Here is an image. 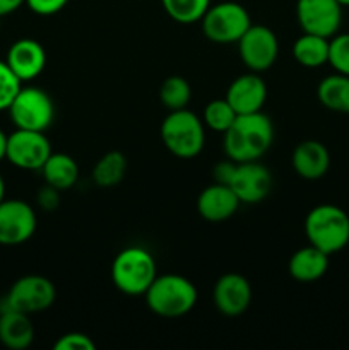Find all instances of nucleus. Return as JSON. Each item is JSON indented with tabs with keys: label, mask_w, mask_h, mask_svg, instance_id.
I'll list each match as a JSON object with an SVG mask.
<instances>
[{
	"label": "nucleus",
	"mask_w": 349,
	"mask_h": 350,
	"mask_svg": "<svg viewBox=\"0 0 349 350\" xmlns=\"http://www.w3.org/2000/svg\"><path fill=\"white\" fill-rule=\"evenodd\" d=\"M274 142V123L263 111L238 115L222 133L224 156L235 163L259 161Z\"/></svg>",
	"instance_id": "1"
},
{
	"label": "nucleus",
	"mask_w": 349,
	"mask_h": 350,
	"mask_svg": "<svg viewBox=\"0 0 349 350\" xmlns=\"http://www.w3.org/2000/svg\"><path fill=\"white\" fill-rule=\"evenodd\" d=\"M147 308L161 318H180L190 313L198 299L197 287L178 273L157 275L144 294Z\"/></svg>",
	"instance_id": "2"
},
{
	"label": "nucleus",
	"mask_w": 349,
	"mask_h": 350,
	"mask_svg": "<svg viewBox=\"0 0 349 350\" xmlns=\"http://www.w3.org/2000/svg\"><path fill=\"white\" fill-rule=\"evenodd\" d=\"M305 236L308 245L334 255L349 245V215L337 205H317L305 219Z\"/></svg>",
	"instance_id": "3"
},
{
	"label": "nucleus",
	"mask_w": 349,
	"mask_h": 350,
	"mask_svg": "<svg viewBox=\"0 0 349 350\" xmlns=\"http://www.w3.org/2000/svg\"><path fill=\"white\" fill-rule=\"evenodd\" d=\"M159 135L163 146L180 159H194L205 146L204 122L188 108L168 113L161 123Z\"/></svg>",
	"instance_id": "4"
},
{
	"label": "nucleus",
	"mask_w": 349,
	"mask_h": 350,
	"mask_svg": "<svg viewBox=\"0 0 349 350\" xmlns=\"http://www.w3.org/2000/svg\"><path fill=\"white\" fill-rule=\"evenodd\" d=\"M157 277V265L142 246L123 248L112 263V282L127 296H144Z\"/></svg>",
	"instance_id": "5"
},
{
	"label": "nucleus",
	"mask_w": 349,
	"mask_h": 350,
	"mask_svg": "<svg viewBox=\"0 0 349 350\" xmlns=\"http://www.w3.org/2000/svg\"><path fill=\"white\" fill-rule=\"evenodd\" d=\"M204 36L218 44L238 43L240 38L252 26L250 14L238 2H219L207 9L201 19Z\"/></svg>",
	"instance_id": "6"
},
{
	"label": "nucleus",
	"mask_w": 349,
	"mask_h": 350,
	"mask_svg": "<svg viewBox=\"0 0 349 350\" xmlns=\"http://www.w3.org/2000/svg\"><path fill=\"white\" fill-rule=\"evenodd\" d=\"M7 111L14 126L23 130L44 132L55 120L53 99L36 85H23Z\"/></svg>",
	"instance_id": "7"
},
{
	"label": "nucleus",
	"mask_w": 349,
	"mask_h": 350,
	"mask_svg": "<svg viewBox=\"0 0 349 350\" xmlns=\"http://www.w3.org/2000/svg\"><path fill=\"white\" fill-rule=\"evenodd\" d=\"M57 299L53 282L43 275H24L17 279L9 293L0 299V311L16 310L26 314L43 313Z\"/></svg>",
	"instance_id": "8"
},
{
	"label": "nucleus",
	"mask_w": 349,
	"mask_h": 350,
	"mask_svg": "<svg viewBox=\"0 0 349 350\" xmlns=\"http://www.w3.org/2000/svg\"><path fill=\"white\" fill-rule=\"evenodd\" d=\"M51 152V142L44 132L16 129L7 135L5 159L19 170L40 171Z\"/></svg>",
	"instance_id": "9"
},
{
	"label": "nucleus",
	"mask_w": 349,
	"mask_h": 350,
	"mask_svg": "<svg viewBox=\"0 0 349 350\" xmlns=\"http://www.w3.org/2000/svg\"><path fill=\"white\" fill-rule=\"evenodd\" d=\"M236 44L245 67L257 74L269 70L279 55V40L276 33L263 24H252Z\"/></svg>",
	"instance_id": "10"
},
{
	"label": "nucleus",
	"mask_w": 349,
	"mask_h": 350,
	"mask_svg": "<svg viewBox=\"0 0 349 350\" xmlns=\"http://www.w3.org/2000/svg\"><path fill=\"white\" fill-rule=\"evenodd\" d=\"M38 228V215L27 202L3 198L0 202V245L19 246L29 241Z\"/></svg>",
	"instance_id": "11"
},
{
	"label": "nucleus",
	"mask_w": 349,
	"mask_h": 350,
	"mask_svg": "<svg viewBox=\"0 0 349 350\" xmlns=\"http://www.w3.org/2000/svg\"><path fill=\"white\" fill-rule=\"evenodd\" d=\"M296 19L303 33L331 40L341 29L342 5L337 0H298Z\"/></svg>",
	"instance_id": "12"
},
{
	"label": "nucleus",
	"mask_w": 349,
	"mask_h": 350,
	"mask_svg": "<svg viewBox=\"0 0 349 350\" xmlns=\"http://www.w3.org/2000/svg\"><path fill=\"white\" fill-rule=\"evenodd\" d=\"M229 187L242 204L255 205L266 200L272 190V174L259 161L236 163Z\"/></svg>",
	"instance_id": "13"
},
{
	"label": "nucleus",
	"mask_w": 349,
	"mask_h": 350,
	"mask_svg": "<svg viewBox=\"0 0 349 350\" xmlns=\"http://www.w3.org/2000/svg\"><path fill=\"white\" fill-rule=\"evenodd\" d=\"M212 301H214L216 310L224 317H240L248 310L252 303V286L248 279L240 273H224L214 284Z\"/></svg>",
	"instance_id": "14"
},
{
	"label": "nucleus",
	"mask_w": 349,
	"mask_h": 350,
	"mask_svg": "<svg viewBox=\"0 0 349 350\" xmlns=\"http://www.w3.org/2000/svg\"><path fill=\"white\" fill-rule=\"evenodd\" d=\"M226 101L233 106L236 115L263 111L267 101V84L257 72L238 75L226 89Z\"/></svg>",
	"instance_id": "15"
},
{
	"label": "nucleus",
	"mask_w": 349,
	"mask_h": 350,
	"mask_svg": "<svg viewBox=\"0 0 349 350\" xmlns=\"http://www.w3.org/2000/svg\"><path fill=\"white\" fill-rule=\"evenodd\" d=\"M10 70L19 77V81L31 82L41 75L47 67V50L40 41L33 38H21L10 44L5 57Z\"/></svg>",
	"instance_id": "16"
},
{
	"label": "nucleus",
	"mask_w": 349,
	"mask_h": 350,
	"mask_svg": "<svg viewBox=\"0 0 349 350\" xmlns=\"http://www.w3.org/2000/svg\"><path fill=\"white\" fill-rule=\"evenodd\" d=\"M242 202L229 185L212 183L205 187L197 197V212L207 222H224L231 219Z\"/></svg>",
	"instance_id": "17"
},
{
	"label": "nucleus",
	"mask_w": 349,
	"mask_h": 350,
	"mask_svg": "<svg viewBox=\"0 0 349 350\" xmlns=\"http://www.w3.org/2000/svg\"><path fill=\"white\" fill-rule=\"evenodd\" d=\"M291 166H293L294 173L303 180H320L331 167V152L318 140H303L293 149Z\"/></svg>",
	"instance_id": "18"
},
{
	"label": "nucleus",
	"mask_w": 349,
	"mask_h": 350,
	"mask_svg": "<svg viewBox=\"0 0 349 350\" xmlns=\"http://www.w3.org/2000/svg\"><path fill=\"white\" fill-rule=\"evenodd\" d=\"M289 275L296 282L311 284L320 280L328 270V255L315 246L308 245L296 250L287 263Z\"/></svg>",
	"instance_id": "19"
},
{
	"label": "nucleus",
	"mask_w": 349,
	"mask_h": 350,
	"mask_svg": "<svg viewBox=\"0 0 349 350\" xmlns=\"http://www.w3.org/2000/svg\"><path fill=\"white\" fill-rule=\"evenodd\" d=\"M34 340L29 314L16 310L0 311V344L10 350H24Z\"/></svg>",
	"instance_id": "20"
},
{
	"label": "nucleus",
	"mask_w": 349,
	"mask_h": 350,
	"mask_svg": "<svg viewBox=\"0 0 349 350\" xmlns=\"http://www.w3.org/2000/svg\"><path fill=\"white\" fill-rule=\"evenodd\" d=\"M40 171L44 183L60 191L70 190L79 180V164L74 157L64 152H51Z\"/></svg>",
	"instance_id": "21"
},
{
	"label": "nucleus",
	"mask_w": 349,
	"mask_h": 350,
	"mask_svg": "<svg viewBox=\"0 0 349 350\" xmlns=\"http://www.w3.org/2000/svg\"><path fill=\"white\" fill-rule=\"evenodd\" d=\"M317 98L324 108L349 115V75L335 72L322 79L317 88Z\"/></svg>",
	"instance_id": "22"
},
{
	"label": "nucleus",
	"mask_w": 349,
	"mask_h": 350,
	"mask_svg": "<svg viewBox=\"0 0 349 350\" xmlns=\"http://www.w3.org/2000/svg\"><path fill=\"white\" fill-rule=\"evenodd\" d=\"M293 58L305 68H318L328 64V38L303 33L291 48Z\"/></svg>",
	"instance_id": "23"
},
{
	"label": "nucleus",
	"mask_w": 349,
	"mask_h": 350,
	"mask_svg": "<svg viewBox=\"0 0 349 350\" xmlns=\"http://www.w3.org/2000/svg\"><path fill=\"white\" fill-rule=\"evenodd\" d=\"M127 174V157L120 150L103 154L92 167V181L99 188H113L123 181Z\"/></svg>",
	"instance_id": "24"
},
{
	"label": "nucleus",
	"mask_w": 349,
	"mask_h": 350,
	"mask_svg": "<svg viewBox=\"0 0 349 350\" xmlns=\"http://www.w3.org/2000/svg\"><path fill=\"white\" fill-rule=\"evenodd\" d=\"M192 99V85L181 75H170L159 85V101L168 111L188 108Z\"/></svg>",
	"instance_id": "25"
},
{
	"label": "nucleus",
	"mask_w": 349,
	"mask_h": 350,
	"mask_svg": "<svg viewBox=\"0 0 349 350\" xmlns=\"http://www.w3.org/2000/svg\"><path fill=\"white\" fill-rule=\"evenodd\" d=\"M212 0H161L164 12L178 24L201 23Z\"/></svg>",
	"instance_id": "26"
},
{
	"label": "nucleus",
	"mask_w": 349,
	"mask_h": 350,
	"mask_svg": "<svg viewBox=\"0 0 349 350\" xmlns=\"http://www.w3.org/2000/svg\"><path fill=\"white\" fill-rule=\"evenodd\" d=\"M236 111L233 106L226 101V98L212 99L205 105L204 113H202V122H204L205 129L212 130V132L224 133L233 122L236 120Z\"/></svg>",
	"instance_id": "27"
},
{
	"label": "nucleus",
	"mask_w": 349,
	"mask_h": 350,
	"mask_svg": "<svg viewBox=\"0 0 349 350\" xmlns=\"http://www.w3.org/2000/svg\"><path fill=\"white\" fill-rule=\"evenodd\" d=\"M328 65L339 74L349 75V33H337L328 40Z\"/></svg>",
	"instance_id": "28"
},
{
	"label": "nucleus",
	"mask_w": 349,
	"mask_h": 350,
	"mask_svg": "<svg viewBox=\"0 0 349 350\" xmlns=\"http://www.w3.org/2000/svg\"><path fill=\"white\" fill-rule=\"evenodd\" d=\"M21 88L23 82L19 81V77L10 70L5 60H0V111L9 109Z\"/></svg>",
	"instance_id": "29"
},
{
	"label": "nucleus",
	"mask_w": 349,
	"mask_h": 350,
	"mask_svg": "<svg viewBox=\"0 0 349 350\" xmlns=\"http://www.w3.org/2000/svg\"><path fill=\"white\" fill-rule=\"evenodd\" d=\"M55 350H94L96 344L89 335L81 334V332H70L58 337L53 345Z\"/></svg>",
	"instance_id": "30"
},
{
	"label": "nucleus",
	"mask_w": 349,
	"mask_h": 350,
	"mask_svg": "<svg viewBox=\"0 0 349 350\" xmlns=\"http://www.w3.org/2000/svg\"><path fill=\"white\" fill-rule=\"evenodd\" d=\"M67 3L68 0H26V5L29 7L31 12L43 17L55 16L60 10H64Z\"/></svg>",
	"instance_id": "31"
},
{
	"label": "nucleus",
	"mask_w": 349,
	"mask_h": 350,
	"mask_svg": "<svg viewBox=\"0 0 349 350\" xmlns=\"http://www.w3.org/2000/svg\"><path fill=\"white\" fill-rule=\"evenodd\" d=\"M60 190L44 183V187L41 188L36 195L38 205H40L43 211H55V208L58 207V204H60Z\"/></svg>",
	"instance_id": "32"
},
{
	"label": "nucleus",
	"mask_w": 349,
	"mask_h": 350,
	"mask_svg": "<svg viewBox=\"0 0 349 350\" xmlns=\"http://www.w3.org/2000/svg\"><path fill=\"white\" fill-rule=\"evenodd\" d=\"M235 167H236V163L235 161L228 159L226 157L224 161H221V163H218L214 166V181L216 183H222V185H229V180H231L233 173H235Z\"/></svg>",
	"instance_id": "33"
},
{
	"label": "nucleus",
	"mask_w": 349,
	"mask_h": 350,
	"mask_svg": "<svg viewBox=\"0 0 349 350\" xmlns=\"http://www.w3.org/2000/svg\"><path fill=\"white\" fill-rule=\"evenodd\" d=\"M26 3V0H0V17L9 16Z\"/></svg>",
	"instance_id": "34"
},
{
	"label": "nucleus",
	"mask_w": 349,
	"mask_h": 350,
	"mask_svg": "<svg viewBox=\"0 0 349 350\" xmlns=\"http://www.w3.org/2000/svg\"><path fill=\"white\" fill-rule=\"evenodd\" d=\"M5 150H7V133L0 129V161L5 159Z\"/></svg>",
	"instance_id": "35"
},
{
	"label": "nucleus",
	"mask_w": 349,
	"mask_h": 350,
	"mask_svg": "<svg viewBox=\"0 0 349 350\" xmlns=\"http://www.w3.org/2000/svg\"><path fill=\"white\" fill-rule=\"evenodd\" d=\"M5 198V181H3L2 174H0V202Z\"/></svg>",
	"instance_id": "36"
},
{
	"label": "nucleus",
	"mask_w": 349,
	"mask_h": 350,
	"mask_svg": "<svg viewBox=\"0 0 349 350\" xmlns=\"http://www.w3.org/2000/svg\"><path fill=\"white\" fill-rule=\"evenodd\" d=\"M342 7H349V0H337Z\"/></svg>",
	"instance_id": "37"
}]
</instances>
